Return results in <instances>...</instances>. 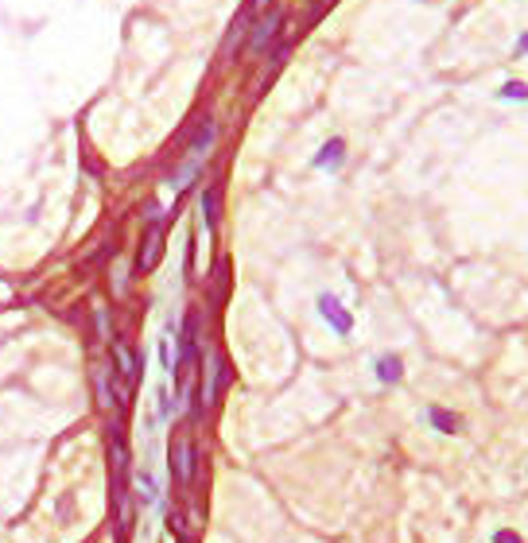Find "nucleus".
<instances>
[{"label": "nucleus", "mask_w": 528, "mask_h": 543, "mask_svg": "<svg viewBox=\"0 0 528 543\" xmlns=\"http://www.w3.org/2000/svg\"><path fill=\"white\" fill-rule=\"evenodd\" d=\"M160 256H163V226L160 221H151L148 233H144L140 256H136V272H151V268L160 264Z\"/></svg>", "instance_id": "1"}, {"label": "nucleus", "mask_w": 528, "mask_h": 543, "mask_svg": "<svg viewBox=\"0 0 528 543\" xmlns=\"http://www.w3.org/2000/svg\"><path fill=\"white\" fill-rule=\"evenodd\" d=\"M280 24H284V16H280V12H269V16L260 20V24L252 27V35H249V55H260V50L269 47V39L276 35Z\"/></svg>", "instance_id": "2"}, {"label": "nucleus", "mask_w": 528, "mask_h": 543, "mask_svg": "<svg viewBox=\"0 0 528 543\" xmlns=\"http://www.w3.org/2000/svg\"><path fill=\"white\" fill-rule=\"evenodd\" d=\"M113 353H117V365H121V376H125L128 385L136 380V373L144 369V361H136V353H133V345L125 342V338H117L113 342Z\"/></svg>", "instance_id": "3"}, {"label": "nucleus", "mask_w": 528, "mask_h": 543, "mask_svg": "<svg viewBox=\"0 0 528 543\" xmlns=\"http://www.w3.org/2000/svg\"><path fill=\"white\" fill-rule=\"evenodd\" d=\"M319 310H323V318H330V326H334L338 334H350V315L338 307L334 295H319Z\"/></svg>", "instance_id": "4"}, {"label": "nucleus", "mask_w": 528, "mask_h": 543, "mask_svg": "<svg viewBox=\"0 0 528 543\" xmlns=\"http://www.w3.org/2000/svg\"><path fill=\"white\" fill-rule=\"evenodd\" d=\"M175 477H179V481H191V477H194V458H191V439H187V434H183V439H175Z\"/></svg>", "instance_id": "5"}, {"label": "nucleus", "mask_w": 528, "mask_h": 543, "mask_svg": "<svg viewBox=\"0 0 528 543\" xmlns=\"http://www.w3.org/2000/svg\"><path fill=\"white\" fill-rule=\"evenodd\" d=\"M342 151H346V140H330L327 148L315 156V167H327V171H334L338 163H342Z\"/></svg>", "instance_id": "6"}, {"label": "nucleus", "mask_w": 528, "mask_h": 543, "mask_svg": "<svg viewBox=\"0 0 528 543\" xmlns=\"http://www.w3.org/2000/svg\"><path fill=\"white\" fill-rule=\"evenodd\" d=\"M501 97L505 101H528V85L524 82H505L501 85Z\"/></svg>", "instance_id": "7"}, {"label": "nucleus", "mask_w": 528, "mask_h": 543, "mask_svg": "<svg viewBox=\"0 0 528 543\" xmlns=\"http://www.w3.org/2000/svg\"><path fill=\"white\" fill-rule=\"evenodd\" d=\"M377 376H381V380H396V376H400V361H396V357L377 361Z\"/></svg>", "instance_id": "8"}, {"label": "nucleus", "mask_w": 528, "mask_h": 543, "mask_svg": "<svg viewBox=\"0 0 528 543\" xmlns=\"http://www.w3.org/2000/svg\"><path fill=\"white\" fill-rule=\"evenodd\" d=\"M202 206H206V226H214V221H218V191H206L202 194Z\"/></svg>", "instance_id": "9"}, {"label": "nucleus", "mask_w": 528, "mask_h": 543, "mask_svg": "<svg viewBox=\"0 0 528 543\" xmlns=\"http://www.w3.org/2000/svg\"><path fill=\"white\" fill-rule=\"evenodd\" d=\"M160 361H163V369L175 365V353H171V338H163V342H160Z\"/></svg>", "instance_id": "10"}, {"label": "nucleus", "mask_w": 528, "mask_h": 543, "mask_svg": "<svg viewBox=\"0 0 528 543\" xmlns=\"http://www.w3.org/2000/svg\"><path fill=\"white\" fill-rule=\"evenodd\" d=\"M431 419H435V427H443V431L454 427V419H447V411H431Z\"/></svg>", "instance_id": "11"}, {"label": "nucleus", "mask_w": 528, "mask_h": 543, "mask_svg": "<svg viewBox=\"0 0 528 543\" xmlns=\"http://www.w3.org/2000/svg\"><path fill=\"white\" fill-rule=\"evenodd\" d=\"M249 8H252V12H269L272 0H249Z\"/></svg>", "instance_id": "12"}, {"label": "nucleus", "mask_w": 528, "mask_h": 543, "mask_svg": "<svg viewBox=\"0 0 528 543\" xmlns=\"http://www.w3.org/2000/svg\"><path fill=\"white\" fill-rule=\"evenodd\" d=\"M497 539H501V543H517V535H509V532H501V535H497Z\"/></svg>", "instance_id": "13"}, {"label": "nucleus", "mask_w": 528, "mask_h": 543, "mask_svg": "<svg viewBox=\"0 0 528 543\" xmlns=\"http://www.w3.org/2000/svg\"><path fill=\"white\" fill-rule=\"evenodd\" d=\"M520 50H528V35H520Z\"/></svg>", "instance_id": "14"}]
</instances>
